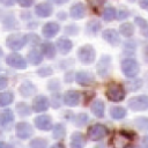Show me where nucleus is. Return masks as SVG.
Instances as JSON below:
<instances>
[{
	"instance_id": "nucleus-9",
	"label": "nucleus",
	"mask_w": 148,
	"mask_h": 148,
	"mask_svg": "<svg viewBox=\"0 0 148 148\" xmlns=\"http://www.w3.org/2000/svg\"><path fill=\"white\" fill-rule=\"evenodd\" d=\"M15 132L20 139H28L32 135L34 130H32L31 125L28 123H18L15 126Z\"/></svg>"
},
{
	"instance_id": "nucleus-36",
	"label": "nucleus",
	"mask_w": 148,
	"mask_h": 148,
	"mask_svg": "<svg viewBox=\"0 0 148 148\" xmlns=\"http://www.w3.org/2000/svg\"><path fill=\"white\" fill-rule=\"evenodd\" d=\"M17 2H18L20 6H22V7H30V6L35 2V0H17Z\"/></svg>"
},
{
	"instance_id": "nucleus-14",
	"label": "nucleus",
	"mask_w": 148,
	"mask_h": 148,
	"mask_svg": "<svg viewBox=\"0 0 148 148\" xmlns=\"http://www.w3.org/2000/svg\"><path fill=\"white\" fill-rule=\"evenodd\" d=\"M110 72V57L103 56L97 64V73L101 76H106Z\"/></svg>"
},
{
	"instance_id": "nucleus-40",
	"label": "nucleus",
	"mask_w": 148,
	"mask_h": 148,
	"mask_svg": "<svg viewBox=\"0 0 148 148\" xmlns=\"http://www.w3.org/2000/svg\"><path fill=\"white\" fill-rule=\"evenodd\" d=\"M139 5L142 9L148 12V0H139Z\"/></svg>"
},
{
	"instance_id": "nucleus-4",
	"label": "nucleus",
	"mask_w": 148,
	"mask_h": 148,
	"mask_svg": "<svg viewBox=\"0 0 148 148\" xmlns=\"http://www.w3.org/2000/svg\"><path fill=\"white\" fill-rule=\"evenodd\" d=\"M95 56H96V52L91 45H83L79 49V52H77V57L80 61L84 65L91 64L95 60Z\"/></svg>"
},
{
	"instance_id": "nucleus-41",
	"label": "nucleus",
	"mask_w": 148,
	"mask_h": 148,
	"mask_svg": "<svg viewBox=\"0 0 148 148\" xmlns=\"http://www.w3.org/2000/svg\"><path fill=\"white\" fill-rule=\"evenodd\" d=\"M15 1H17V0H0V2L5 6H13L15 3Z\"/></svg>"
},
{
	"instance_id": "nucleus-2",
	"label": "nucleus",
	"mask_w": 148,
	"mask_h": 148,
	"mask_svg": "<svg viewBox=\"0 0 148 148\" xmlns=\"http://www.w3.org/2000/svg\"><path fill=\"white\" fill-rule=\"evenodd\" d=\"M28 42V37L21 34H13L9 35L6 39V45L14 51H17L20 49H22Z\"/></svg>"
},
{
	"instance_id": "nucleus-13",
	"label": "nucleus",
	"mask_w": 148,
	"mask_h": 148,
	"mask_svg": "<svg viewBox=\"0 0 148 148\" xmlns=\"http://www.w3.org/2000/svg\"><path fill=\"white\" fill-rule=\"evenodd\" d=\"M35 125L37 128L42 130V131H49L52 127V120L51 117L47 114H43V116H38L35 118Z\"/></svg>"
},
{
	"instance_id": "nucleus-3",
	"label": "nucleus",
	"mask_w": 148,
	"mask_h": 148,
	"mask_svg": "<svg viewBox=\"0 0 148 148\" xmlns=\"http://www.w3.org/2000/svg\"><path fill=\"white\" fill-rule=\"evenodd\" d=\"M139 69H140L139 64L134 59L127 58L121 61V71H123L124 75L127 77H134L139 73Z\"/></svg>"
},
{
	"instance_id": "nucleus-19",
	"label": "nucleus",
	"mask_w": 148,
	"mask_h": 148,
	"mask_svg": "<svg viewBox=\"0 0 148 148\" xmlns=\"http://www.w3.org/2000/svg\"><path fill=\"white\" fill-rule=\"evenodd\" d=\"M57 47H58V50L60 51V53L66 54V53H68V52L72 50L73 44H72V42H71L68 38L61 37V38H59V39L57 40Z\"/></svg>"
},
{
	"instance_id": "nucleus-28",
	"label": "nucleus",
	"mask_w": 148,
	"mask_h": 148,
	"mask_svg": "<svg viewBox=\"0 0 148 148\" xmlns=\"http://www.w3.org/2000/svg\"><path fill=\"white\" fill-rule=\"evenodd\" d=\"M119 31L123 36L125 37H131L134 32V25L132 23H121L120 24V28H119Z\"/></svg>"
},
{
	"instance_id": "nucleus-1",
	"label": "nucleus",
	"mask_w": 148,
	"mask_h": 148,
	"mask_svg": "<svg viewBox=\"0 0 148 148\" xmlns=\"http://www.w3.org/2000/svg\"><path fill=\"white\" fill-rule=\"evenodd\" d=\"M106 97L112 102H120L125 98V89L119 83H110L105 91Z\"/></svg>"
},
{
	"instance_id": "nucleus-32",
	"label": "nucleus",
	"mask_w": 148,
	"mask_h": 148,
	"mask_svg": "<svg viewBox=\"0 0 148 148\" xmlns=\"http://www.w3.org/2000/svg\"><path fill=\"white\" fill-rule=\"evenodd\" d=\"M116 9L113 7H106L103 12V18L105 21H112L116 17Z\"/></svg>"
},
{
	"instance_id": "nucleus-30",
	"label": "nucleus",
	"mask_w": 148,
	"mask_h": 148,
	"mask_svg": "<svg viewBox=\"0 0 148 148\" xmlns=\"http://www.w3.org/2000/svg\"><path fill=\"white\" fill-rule=\"evenodd\" d=\"M99 29H101V24H99L98 21H95V20H94V21L88 22V24H87V32H88V34L95 35Z\"/></svg>"
},
{
	"instance_id": "nucleus-11",
	"label": "nucleus",
	"mask_w": 148,
	"mask_h": 148,
	"mask_svg": "<svg viewBox=\"0 0 148 148\" xmlns=\"http://www.w3.org/2000/svg\"><path fill=\"white\" fill-rule=\"evenodd\" d=\"M50 106V102L45 96H37L32 101V110L36 112H43L47 110Z\"/></svg>"
},
{
	"instance_id": "nucleus-46",
	"label": "nucleus",
	"mask_w": 148,
	"mask_h": 148,
	"mask_svg": "<svg viewBox=\"0 0 148 148\" xmlns=\"http://www.w3.org/2000/svg\"><path fill=\"white\" fill-rule=\"evenodd\" d=\"M142 34H143L145 36H148V23H147V25L142 29Z\"/></svg>"
},
{
	"instance_id": "nucleus-22",
	"label": "nucleus",
	"mask_w": 148,
	"mask_h": 148,
	"mask_svg": "<svg viewBox=\"0 0 148 148\" xmlns=\"http://www.w3.org/2000/svg\"><path fill=\"white\" fill-rule=\"evenodd\" d=\"M104 109H105L104 103H103L101 99H97V101H95V102L91 104V112H92L96 117H98V118H101V117L104 116Z\"/></svg>"
},
{
	"instance_id": "nucleus-23",
	"label": "nucleus",
	"mask_w": 148,
	"mask_h": 148,
	"mask_svg": "<svg viewBox=\"0 0 148 148\" xmlns=\"http://www.w3.org/2000/svg\"><path fill=\"white\" fill-rule=\"evenodd\" d=\"M28 60L31 65H38L42 62L43 60V57H42V53L38 51V50H31L29 53H28Z\"/></svg>"
},
{
	"instance_id": "nucleus-39",
	"label": "nucleus",
	"mask_w": 148,
	"mask_h": 148,
	"mask_svg": "<svg viewBox=\"0 0 148 148\" xmlns=\"http://www.w3.org/2000/svg\"><path fill=\"white\" fill-rule=\"evenodd\" d=\"M7 83H8L7 79H6L5 76H0V89L6 88V87H7Z\"/></svg>"
},
{
	"instance_id": "nucleus-10",
	"label": "nucleus",
	"mask_w": 148,
	"mask_h": 148,
	"mask_svg": "<svg viewBox=\"0 0 148 148\" xmlns=\"http://www.w3.org/2000/svg\"><path fill=\"white\" fill-rule=\"evenodd\" d=\"M102 37L111 45L116 46L120 43V36H119V32L114 29H106L102 32Z\"/></svg>"
},
{
	"instance_id": "nucleus-16",
	"label": "nucleus",
	"mask_w": 148,
	"mask_h": 148,
	"mask_svg": "<svg viewBox=\"0 0 148 148\" xmlns=\"http://www.w3.org/2000/svg\"><path fill=\"white\" fill-rule=\"evenodd\" d=\"M75 81L81 86H89L94 82V76L88 72H79L75 75Z\"/></svg>"
},
{
	"instance_id": "nucleus-12",
	"label": "nucleus",
	"mask_w": 148,
	"mask_h": 148,
	"mask_svg": "<svg viewBox=\"0 0 148 148\" xmlns=\"http://www.w3.org/2000/svg\"><path fill=\"white\" fill-rule=\"evenodd\" d=\"M80 98H81V95H80L79 91H76V90H68L64 95V103L66 105H68V106H74V105L79 104Z\"/></svg>"
},
{
	"instance_id": "nucleus-17",
	"label": "nucleus",
	"mask_w": 148,
	"mask_h": 148,
	"mask_svg": "<svg viewBox=\"0 0 148 148\" xmlns=\"http://www.w3.org/2000/svg\"><path fill=\"white\" fill-rule=\"evenodd\" d=\"M86 146V139L82 133L75 132L71 136V148H83Z\"/></svg>"
},
{
	"instance_id": "nucleus-47",
	"label": "nucleus",
	"mask_w": 148,
	"mask_h": 148,
	"mask_svg": "<svg viewBox=\"0 0 148 148\" xmlns=\"http://www.w3.org/2000/svg\"><path fill=\"white\" fill-rule=\"evenodd\" d=\"M51 148H61V146H60V145H57V146H53V147H51Z\"/></svg>"
},
{
	"instance_id": "nucleus-38",
	"label": "nucleus",
	"mask_w": 148,
	"mask_h": 148,
	"mask_svg": "<svg viewBox=\"0 0 148 148\" xmlns=\"http://www.w3.org/2000/svg\"><path fill=\"white\" fill-rule=\"evenodd\" d=\"M135 22L138 23V25H139L141 29H143V28L147 25V21L143 20L142 17H135Z\"/></svg>"
},
{
	"instance_id": "nucleus-5",
	"label": "nucleus",
	"mask_w": 148,
	"mask_h": 148,
	"mask_svg": "<svg viewBox=\"0 0 148 148\" xmlns=\"http://www.w3.org/2000/svg\"><path fill=\"white\" fill-rule=\"evenodd\" d=\"M110 142L113 148H126L130 146L131 136L127 135L125 132H116L112 135Z\"/></svg>"
},
{
	"instance_id": "nucleus-18",
	"label": "nucleus",
	"mask_w": 148,
	"mask_h": 148,
	"mask_svg": "<svg viewBox=\"0 0 148 148\" xmlns=\"http://www.w3.org/2000/svg\"><path fill=\"white\" fill-rule=\"evenodd\" d=\"M84 15H86V7H84L82 3L77 2V3H75V5H73V6L71 7V16H72L73 18L80 20V18H82Z\"/></svg>"
},
{
	"instance_id": "nucleus-27",
	"label": "nucleus",
	"mask_w": 148,
	"mask_h": 148,
	"mask_svg": "<svg viewBox=\"0 0 148 148\" xmlns=\"http://www.w3.org/2000/svg\"><path fill=\"white\" fill-rule=\"evenodd\" d=\"M14 99V95L10 91H3L0 92V106H7L9 105Z\"/></svg>"
},
{
	"instance_id": "nucleus-29",
	"label": "nucleus",
	"mask_w": 148,
	"mask_h": 148,
	"mask_svg": "<svg viewBox=\"0 0 148 148\" xmlns=\"http://www.w3.org/2000/svg\"><path fill=\"white\" fill-rule=\"evenodd\" d=\"M16 111H17V113H18L20 116H29V114H30V108L28 106L27 103H23V102L17 103V105H16Z\"/></svg>"
},
{
	"instance_id": "nucleus-45",
	"label": "nucleus",
	"mask_w": 148,
	"mask_h": 148,
	"mask_svg": "<svg viewBox=\"0 0 148 148\" xmlns=\"http://www.w3.org/2000/svg\"><path fill=\"white\" fill-rule=\"evenodd\" d=\"M54 3H57V5H62V3H65V2H67L68 0H52Z\"/></svg>"
},
{
	"instance_id": "nucleus-49",
	"label": "nucleus",
	"mask_w": 148,
	"mask_h": 148,
	"mask_svg": "<svg viewBox=\"0 0 148 148\" xmlns=\"http://www.w3.org/2000/svg\"><path fill=\"white\" fill-rule=\"evenodd\" d=\"M133 148H134V147H133Z\"/></svg>"
},
{
	"instance_id": "nucleus-48",
	"label": "nucleus",
	"mask_w": 148,
	"mask_h": 148,
	"mask_svg": "<svg viewBox=\"0 0 148 148\" xmlns=\"http://www.w3.org/2000/svg\"><path fill=\"white\" fill-rule=\"evenodd\" d=\"M2 56V50H1V47H0V57Z\"/></svg>"
},
{
	"instance_id": "nucleus-43",
	"label": "nucleus",
	"mask_w": 148,
	"mask_h": 148,
	"mask_svg": "<svg viewBox=\"0 0 148 148\" xmlns=\"http://www.w3.org/2000/svg\"><path fill=\"white\" fill-rule=\"evenodd\" d=\"M142 143H143V148H148V135H146L142 140Z\"/></svg>"
},
{
	"instance_id": "nucleus-44",
	"label": "nucleus",
	"mask_w": 148,
	"mask_h": 148,
	"mask_svg": "<svg viewBox=\"0 0 148 148\" xmlns=\"http://www.w3.org/2000/svg\"><path fill=\"white\" fill-rule=\"evenodd\" d=\"M0 148H13L9 143H5V142H0Z\"/></svg>"
},
{
	"instance_id": "nucleus-42",
	"label": "nucleus",
	"mask_w": 148,
	"mask_h": 148,
	"mask_svg": "<svg viewBox=\"0 0 148 148\" xmlns=\"http://www.w3.org/2000/svg\"><path fill=\"white\" fill-rule=\"evenodd\" d=\"M127 16H128V12L127 10H120L119 12V15H118V18L119 20H123V18H125Z\"/></svg>"
},
{
	"instance_id": "nucleus-37",
	"label": "nucleus",
	"mask_w": 148,
	"mask_h": 148,
	"mask_svg": "<svg viewBox=\"0 0 148 148\" xmlns=\"http://www.w3.org/2000/svg\"><path fill=\"white\" fill-rule=\"evenodd\" d=\"M51 73H52V71H51V68H50V67H44V68H40V69L38 71V74H39V75H42V76L49 75V74H51Z\"/></svg>"
},
{
	"instance_id": "nucleus-35",
	"label": "nucleus",
	"mask_w": 148,
	"mask_h": 148,
	"mask_svg": "<svg viewBox=\"0 0 148 148\" xmlns=\"http://www.w3.org/2000/svg\"><path fill=\"white\" fill-rule=\"evenodd\" d=\"M105 0H88V3L92 7V8H97L99 6H102L104 3Z\"/></svg>"
},
{
	"instance_id": "nucleus-26",
	"label": "nucleus",
	"mask_w": 148,
	"mask_h": 148,
	"mask_svg": "<svg viewBox=\"0 0 148 148\" xmlns=\"http://www.w3.org/2000/svg\"><path fill=\"white\" fill-rule=\"evenodd\" d=\"M110 116L113 119H123L126 116V109L123 106H113L110 109Z\"/></svg>"
},
{
	"instance_id": "nucleus-15",
	"label": "nucleus",
	"mask_w": 148,
	"mask_h": 148,
	"mask_svg": "<svg viewBox=\"0 0 148 148\" xmlns=\"http://www.w3.org/2000/svg\"><path fill=\"white\" fill-rule=\"evenodd\" d=\"M59 29H60V27H59L58 23H56V22H47V23L43 27V30H42V31H43V35H44L45 37L51 38V37H54V36L58 34Z\"/></svg>"
},
{
	"instance_id": "nucleus-21",
	"label": "nucleus",
	"mask_w": 148,
	"mask_h": 148,
	"mask_svg": "<svg viewBox=\"0 0 148 148\" xmlns=\"http://www.w3.org/2000/svg\"><path fill=\"white\" fill-rule=\"evenodd\" d=\"M20 92H21V95L29 97L36 92V88L31 82H23L20 87Z\"/></svg>"
},
{
	"instance_id": "nucleus-25",
	"label": "nucleus",
	"mask_w": 148,
	"mask_h": 148,
	"mask_svg": "<svg viewBox=\"0 0 148 148\" xmlns=\"http://www.w3.org/2000/svg\"><path fill=\"white\" fill-rule=\"evenodd\" d=\"M42 52L44 53L45 57L47 58H53L56 56V47L52 43L50 42H45L42 44Z\"/></svg>"
},
{
	"instance_id": "nucleus-8",
	"label": "nucleus",
	"mask_w": 148,
	"mask_h": 148,
	"mask_svg": "<svg viewBox=\"0 0 148 148\" xmlns=\"http://www.w3.org/2000/svg\"><path fill=\"white\" fill-rule=\"evenodd\" d=\"M6 62L14 67V68H18V69H24L27 67V61L23 59V57H21L17 53H10L7 56L6 58Z\"/></svg>"
},
{
	"instance_id": "nucleus-34",
	"label": "nucleus",
	"mask_w": 148,
	"mask_h": 148,
	"mask_svg": "<svg viewBox=\"0 0 148 148\" xmlns=\"http://www.w3.org/2000/svg\"><path fill=\"white\" fill-rule=\"evenodd\" d=\"M87 120H88V117H87L86 113H80V114H77L76 118H75L76 126H82Z\"/></svg>"
},
{
	"instance_id": "nucleus-20",
	"label": "nucleus",
	"mask_w": 148,
	"mask_h": 148,
	"mask_svg": "<svg viewBox=\"0 0 148 148\" xmlns=\"http://www.w3.org/2000/svg\"><path fill=\"white\" fill-rule=\"evenodd\" d=\"M35 12L39 17H47L52 14V7L49 3H39L36 6Z\"/></svg>"
},
{
	"instance_id": "nucleus-31",
	"label": "nucleus",
	"mask_w": 148,
	"mask_h": 148,
	"mask_svg": "<svg viewBox=\"0 0 148 148\" xmlns=\"http://www.w3.org/2000/svg\"><path fill=\"white\" fill-rule=\"evenodd\" d=\"M65 133H66V130L65 127L61 125V124H57L53 128V138L54 139H61L65 136Z\"/></svg>"
},
{
	"instance_id": "nucleus-7",
	"label": "nucleus",
	"mask_w": 148,
	"mask_h": 148,
	"mask_svg": "<svg viewBox=\"0 0 148 148\" xmlns=\"http://www.w3.org/2000/svg\"><path fill=\"white\" fill-rule=\"evenodd\" d=\"M128 106L133 111H143L148 109V96L141 95L136 97H132L128 101Z\"/></svg>"
},
{
	"instance_id": "nucleus-33",
	"label": "nucleus",
	"mask_w": 148,
	"mask_h": 148,
	"mask_svg": "<svg viewBox=\"0 0 148 148\" xmlns=\"http://www.w3.org/2000/svg\"><path fill=\"white\" fill-rule=\"evenodd\" d=\"M47 142L45 139L42 138H36L30 142V148H46Z\"/></svg>"
},
{
	"instance_id": "nucleus-6",
	"label": "nucleus",
	"mask_w": 148,
	"mask_h": 148,
	"mask_svg": "<svg viewBox=\"0 0 148 148\" xmlns=\"http://www.w3.org/2000/svg\"><path fill=\"white\" fill-rule=\"evenodd\" d=\"M108 134V128L102 124H95L88 128V136L92 141H98Z\"/></svg>"
},
{
	"instance_id": "nucleus-24",
	"label": "nucleus",
	"mask_w": 148,
	"mask_h": 148,
	"mask_svg": "<svg viewBox=\"0 0 148 148\" xmlns=\"http://www.w3.org/2000/svg\"><path fill=\"white\" fill-rule=\"evenodd\" d=\"M14 120V114L12 112V110H8V109H5L0 112V124L1 125H7L9 123H12Z\"/></svg>"
}]
</instances>
